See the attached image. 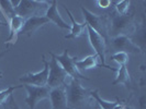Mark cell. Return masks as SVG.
Listing matches in <instances>:
<instances>
[{"label": "cell", "instance_id": "22", "mask_svg": "<svg viewBox=\"0 0 146 109\" xmlns=\"http://www.w3.org/2000/svg\"><path fill=\"white\" fill-rule=\"evenodd\" d=\"M21 87H23V84H22V85H18V86H10V87H8V88H6L5 91H1V92H0V106L3 105L5 102H7L9 96L12 94L15 89L21 88Z\"/></svg>", "mask_w": 146, "mask_h": 109}, {"label": "cell", "instance_id": "26", "mask_svg": "<svg viewBox=\"0 0 146 109\" xmlns=\"http://www.w3.org/2000/svg\"><path fill=\"white\" fill-rule=\"evenodd\" d=\"M2 75H3V73H2V72H1V71H0V79L2 78Z\"/></svg>", "mask_w": 146, "mask_h": 109}, {"label": "cell", "instance_id": "12", "mask_svg": "<svg viewBox=\"0 0 146 109\" xmlns=\"http://www.w3.org/2000/svg\"><path fill=\"white\" fill-rule=\"evenodd\" d=\"M50 23V21L45 18V16H32L28 20H25L24 25L22 27L21 32L19 33V35H28V36H32L38 29H41L43 25Z\"/></svg>", "mask_w": 146, "mask_h": 109}, {"label": "cell", "instance_id": "13", "mask_svg": "<svg viewBox=\"0 0 146 109\" xmlns=\"http://www.w3.org/2000/svg\"><path fill=\"white\" fill-rule=\"evenodd\" d=\"M44 16H45L50 22H53L55 25H57L60 29H72L70 25L67 24V23L63 20V18L60 16V14H59L58 10H57V1H52L48 9L46 10Z\"/></svg>", "mask_w": 146, "mask_h": 109}, {"label": "cell", "instance_id": "3", "mask_svg": "<svg viewBox=\"0 0 146 109\" xmlns=\"http://www.w3.org/2000/svg\"><path fill=\"white\" fill-rule=\"evenodd\" d=\"M51 2L37 0H20L18 7L15 9V14L22 19L28 20L32 16H44Z\"/></svg>", "mask_w": 146, "mask_h": 109}, {"label": "cell", "instance_id": "2", "mask_svg": "<svg viewBox=\"0 0 146 109\" xmlns=\"http://www.w3.org/2000/svg\"><path fill=\"white\" fill-rule=\"evenodd\" d=\"M137 29V23L134 14L119 15L112 11L110 18L109 38L117 36H129Z\"/></svg>", "mask_w": 146, "mask_h": 109}, {"label": "cell", "instance_id": "24", "mask_svg": "<svg viewBox=\"0 0 146 109\" xmlns=\"http://www.w3.org/2000/svg\"><path fill=\"white\" fill-rule=\"evenodd\" d=\"M112 3H113V2L110 1V0H99V1H97V5H98L100 8H103V9L110 8Z\"/></svg>", "mask_w": 146, "mask_h": 109}, {"label": "cell", "instance_id": "7", "mask_svg": "<svg viewBox=\"0 0 146 109\" xmlns=\"http://www.w3.org/2000/svg\"><path fill=\"white\" fill-rule=\"evenodd\" d=\"M87 34L89 37V42L91 44L92 48L96 50V55L98 56V58L101 60L102 62V67L107 68V69H111L113 71H117V69H113L109 67L108 65H106V54H107V40L103 38L102 36H100L97 32H95L91 27L87 26Z\"/></svg>", "mask_w": 146, "mask_h": 109}, {"label": "cell", "instance_id": "10", "mask_svg": "<svg viewBox=\"0 0 146 109\" xmlns=\"http://www.w3.org/2000/svg\"><path fill=\"white\" fill-rule=\"evenodd\" d=\"M111 46L117 51H123L126 54H141L142 49L132 40L129 36H117L110 38Z\"/></svg>", "mask_w": 146, "mask_h": 109}, {"label": "cell", "instance_id": "15", "mask_svg": "<svg viewBox=\"0 0 146 109\" xmlns=\"http://www.w3.org/2000/svg\"><path fill=\"white\" fill-rule=\"evenodd\" d=\"M25 20L22 19L21 16L15 14L10 21H9V29H10V35L7 38L6 43H10L12 40H15V37H17L19 35V33L21 32L22 27L24 25Z\"/></svg>", "mask_w": 146, "mask_h": 109}, {"label": "cell", "instance_id": "14", "mask_svg": "<svg viewBox=\"0 0 146 109\" xmlns=\"http://www.w3.org/2000/svg\"><path fill=\"white\" fill-rule=\"evenodd\" d=\"M65 9L66 13L68 14L69 16V19H70V21H72V29H70V33L68 34V35H66L65 38L66 39H72V38H78V37H80L81 35H84V33L85 32H87V24H86V22H84V23H78V22L75 21V19H74V15L73 13L70 12V10L69 9H67L66 7H64Z\"/></svg>", "mask_w": 146, "mask_h": 109}, {"label": "cell", "instance_id": "9", "mask_svg": "<svg viewBox=\"0 0 146 109\" xmlns=\"http://www.w3.org/2000/svg\"><path fill=\"white\" fill-rule=\"evenodd\" d=\"M42 61L44 63V69L41 72L37 73H27L20 78V82L22 84H28L33 86H47V79H48V61H46L44 56L42 57Z\"/></svg>", "mask_w": 146, "mask_h": 109}, {"label": "cell", "instance_id": "23", "mask_svg": "<svg viewBox=\"0 0 146 109\" xmlns=\"http://www.w3.org/2000/svg\"><path fill=\"white\" fill-rule=\"evenodd\" d=\"M1 108L2 109H21L19 106H18L17 102H15L13 94L10 95L9 98L7 99V102H5L3 105H1Z\"/></svg>", "mask_w": 146, "mask_h": 109}, {"label": "cell", "instance_id": "16", "mask_svg": "<svg viewBox=\"0 0 146 109\" xmlns=\"http://www.w3.org/2000/svg\"><path fill=\"white\" fill-rule=\"evenodd\" d=\"M117 78L112 82V85H117V84H124L126 86L131 85V76L126 68V65H120V68L117 69Z\"/></svg>", "mask_w": 146, "mask_h": 109}, {"label": "cell", "instance_id": "20", "mask_svg": "<svg viewBox=\"0 0 146 109\" xmlns=\"http://www.w3.org/2000/svg\"><path fill=\"white\" fill-rule=\"evenodd\" d=\"M131 2L127 0H122V1H117L115 2V13L119 15H126L129 14V10H130Z\"/></svg>", "mask_w": 146, "mask_h": 109}, {"label": "cell", "instance_id": "21", "mask_svg": "<svg viewBox=\"0 0 146 109\" xmlns=\"http://www.w3.org/2000/svg\"><path fill=\"white\" fill-rule=\"evenodd\" d=\"M111 59H112L113 61H115L119 65H126L127 61H129V54L123 52V51H117V52L113 54V55L111 56Z\"/></svg>", "mask_w": 146, "mask_h": 109}, {"label": "cell", "instance_id": "28", "mask_svg": "<svg viewBox=\"0 0 146 109\" xmlns=\"http://www.w3.org/2000/svg\"><path fill=\"white\" fill-rule=\"evenodd\" d=\"M0 109H2V108H1V106H0Z\"/></svg>", "mask_w": 146, "mask_h": 109}, {"label": "cell", "instance_id": "18", "mask_svg": "<svg viewBox=\"0 0 146 109\" xmlns=\"http://www.w3.org/2000/svg\"><path fill=\"white\" fill-rule=\"evenodd\" d=\"M0 10H1L2 15L5 16L6 21L8 22L15 15V8H13L10 0H2V1H0Z\"/></svg>", "mask_w": 146, "mask_h": 109}, {"label": "cell", "instance_id": "11", "mask_svg": "<svg viewBox=\"0 0 146 109\" xmlns=\"http://www.w3.org/2000/svg\"><path fill=\"white\" fill-rule=\"evenodd\" d=\"M50 98H51L53 109H68L67 92H66L65 85L51 89Z\"/></svg>", "mask_w": 146, "mask_h": 109}, {"label": "cell", "instance_id": "25", "mask_svg": "<svg viewBox=\"0 0 146 109\" xmlns=\"http://www.w3.org/2000/svg\"><path fill=\"white\" fill-rule=\"evenodd\" d=\"M8 51H9V50H5V51H3V52H1V54H0V59L2 58V57H3V56H5L6 54H7Z\"/></svg>", "mask_w": 146, "mask_h": 109}, {"label": "cell", "instance_id": "5", "mask_svg": "<svg viewBox=\"0 0 146 109\" xmlns=\"http://www.w3.org/2000/svg\"><path fill=\"white\" fill-rule=\"evenodd\" d=\"M51 56L58 62L59 65L64 69V71L67 73V75L70 79H77V80H84L85 79V80H89L88 78L84 76L79 72V70L76 67L77 58L76 57H70L69 51L67 50V49H65L62 55H55V54L51 52Z\"/></svg>", "mask_w": 146, "mask_h": 109}, {"label": "cell", "instance_id": "17", "mask_svg": "<svg viewBox=\"0 0 146 109\" xmlns=\"http://www.w3.org/2000/svg\"><path fill=\"white\" fill-rule=\"evenodd\" d=\"M98 56L97 55H90L82 60H77L76 61V67L78 70H90L94 69L96 67H98Z\"/></svg>", "mask_w": 146, "mask_h": 109}, {"label": "cell", "instance_id": "19", "mask_svg": "<svg viewBox=\"0 0 146 109\" xmlns=\"http://www.w3.org/2000/svg\"><path fill=\"white\" fill-rule=\"evenodd\" d=\"M91 97L95 99L96 102L100 106L101 109H114L119 104L117 102H108V101L102 99L98 94V91H91Z\"/></svg>", "mask_w": 146, "mask_h": 109}, {"label": "cell", "instance_id": "1", "mask_svg": "<svg viewBox=\"0 0 146 109\" xmlns=\"http://www.w3.org/2000/svg\"><path fill=\"white\" fill-rule=\"evenodd\" d=\"M67 92L68 109H91L94 98L91 91L81 85L80 81L72 79L68 85H65Z\"/></svg>", "mask_w": 146, "mask_h": 109}, {"label": "cell", "instance_id": "8", "mask_svg": "<svg viewBox=\"0 0 146 109\" xmlns=\"http://www.w3.org/2000/svg\"><path fill=\"white\" fill-rule=\"evenodd\" d=\"M23 87L27 89V98L25 102L28 104L30 109H34L36 107V105L41 101L50 98V92L51 89L47 86H33V85H28V84H23Z\"/></svg>", "mask_w": 146, "mask_h": 109}, {"label": "cell", "instance_id": "27", "mask_svg": "<svg viewBox=\"0 0 146 109\" xmlns=\"http://www.w3.org/2000/svg\"><path fill=\"white\" fill-rule=\"evenodd\" d=\"M0 24H3V23H2V22H0Z\"/></svg>", "mask_w": 146, "mask_h": 109}, {"label": "cell", "instance_id": "6", "mask_svg": "<svg viewBox=\"0 0 146 109\" xmlns=\"http://www.w3.org/2000/svg\"><path fill=\"white\" fill-rule=\"evenodd\" d=\"M67 73L64 69L59 65V63L52 57L51 61L48 62V79H47V87L50 89L56 88L62 85L67 84Z\"/></svg>", "mask_w": 146, "mask_h": 109}, {"label": "cell", "instance_id": "4", "mask_svg": "<svg viewBox=\"0 0 146 109\" xmlns=\"http://www.w3.org/2000/svg\"><path fill=\"white\" fill-rule=\"evenodd\" d=\"M81 12L85 18L87 26L91 27L106 40L109 39L110 16L107 14H95L85 7H81Z\"/></svg>", "mask_w": 146, "mask_h": 109}]
</instances>
